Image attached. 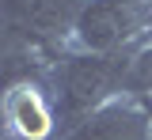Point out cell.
<instances>
[{
	"mask_svg": "<svg viewBox=\"0 0 152 140\" xmlns=\"http://www.w3.org/2000/svg\"><path fill=\"white\" fill-rule=\"evenodd\" d=\"M12 118H15L19 133H27V136H38V133L46 129V110L38 106V99L31 91H23V95L12 99Z\"/></svg>",
	"mask_w": 152,
	"mask_h": 140,
	"instance_id": "cell-1",
	"label": "cell"
}]
</instances>
